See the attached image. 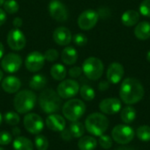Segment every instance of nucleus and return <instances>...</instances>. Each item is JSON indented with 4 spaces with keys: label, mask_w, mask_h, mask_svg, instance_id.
<instances>
[{
    "label": "nucleus",
    "mask_w": 150,
    "mask_h": 150,
    "mask_svg": "<svg viewBox=\"0 0 150 150\" xmlns=\"http://www.w3.org/2000/svg\"><path fill=\"white\" fill-rule=\"evenodd\" d=\"M144 88L141 82L135 78H126L120 86V97L127 105H134L140 102L144 96Z\"/></svg>",
    "instance_id": "f257e3e1"
},
{
    "label": "nucleus",
    "mask_w": 150,
    "mask_h": 150,
    "mask_svg": "<svg viewBox=\"0 0 150 150\" xmlns=\"http://www.w3.org/2000/svg\"><path fill=\"white\" fill-rule=\"evenodd\" d=\"M39 105L45 113H54L60 110L62 105L61 97L52 89L44 90L39 97Z\"/></svg>",
    "instance_id": "f03ea898"
},
{
    "label": "nucleus",
    "mask_w": 150,
    "mask_h": 150,
    "mask_svg": "<svg viewBox=\"0 0 150 150\" xmlns=\"http://www.w3.org/2000/svg\"><path fill=\"white\" fill-rule=\"evenodd\" d=\"M84 127L91 134L101 136L106 132L109 127V120L103 113L94 112L86 118Z\"/></svg>",
    "instance_id": "7ed1b4c3"
},
{
    "label": "nucleus",
    "mask_w": 150,
    "mask_h": 150,
    "mask_svg": "<svg viewBox=\"0 0 150 150\" xmlns=\"http://www.w3.org/2000/svg\"><path fill=\"white\" fill-rule=\"evenodd\" d=\"M36 99L37 98L33 91L24 90L16 94L13 99V105L18 113H27L34 108Z\"/></svg>",
    "instance_id": "20e7f679"
},
{
    "label": "nucleus",
    "mask_w": 150,
    "mask_h": 150,
    "mask_svg": "<svg viewBox=\"0 0 150 150\" xmlns=\"http://www.w3.org/2000/svg\"><path fill=\"white\" fill-rule=\"evenodd\" d=\"M85 104L77 98H73L67 101L62 106L63 116L69 121H77L85 113Z\"/></svg>",
    "instance_id": "39448f33"
},
{
    "label": "nucleus",
    "mask_w": 150,
    "mask_h": 150,
    "mask_svg": "<svg viewBox=\"0 0 150 150\" xmlns=\"http://www.w3.org/2000/svg\"><path fill=\"white\" fill-rule=\"evenodd\" d=\"M83 72L90 80H98L104 72V64L101 60L97 57L87 58L82 66Z\"/></svg>",
    "instance_id": "423d86ee"
},
{
    "label": "nucleus",
    "mask_w": 150,
    "mask_h": 150,
    "mask_svg": "<svg viewBox=\"0 0 150 150\" xmlns=\"http://www.w3.org/2000/svg\"><path fill=\"white\" fill-rule=\"evenodd\" d=\"M135 133L133 127L127 125H118L112 131V137L119 144H128L134 138Z\"/></svg>",
    "instance_id": "0eeeda50"
},
{
    "label": "nucleus",
    "mask_w": 150,
    "mask_h": 150,
    "mask_svg": "<svg viewBox=\"0 0 150 150\" xmlns=\"http://www.w3.org/2000/svg\"><path fill=\"white\" fill-rule=\"evenodd\" d=\"M80 90L79 83L73 79L63 80L57 87V93L61 98L68 99L75 97Z\"/></svg>",
    "instance_id": "6e6552de"
},
{
    "label": "nucleus",
    "mask_w": 150,
    "mask_h": 150,
    "mask_svg": "<svg viewBox=\"0 0 150 150\" xmlns=\"http://www.w3.org/2000/svg\"><path fill=\"white\" fill-rule=\"evenodd\" d=\"M23 122L25 130L32 134H38L44 128L43 119L37 113H27Z\"/></svg>",
    "instance_id": "1a4fd4ad"
},
{
    "label": "nucleus",
    "mask_w": 150,
    "mask_h": 150,
    "mask_svg": "<svg viewBox=\"0 0 150 150\" xmlns=\"http://www.w3.org/2000/svg\"><path fill=\"white\" fill-rule=\"evenodd\" d=\"M7 44L14 51L22 50L26 44V39L22 31L18 28L11 29L7 35Z\"/></svg>",
    "instance_id": "9d476101"
},
{
    "label": "nucleus",
    "mask_w": 150,
    "mask_h": 150,
    "mask_svg": "<svg viewBox=\"0 0 150 150\" xmlns=\"http://www.w3.org/2000/svg\"><path fill=\"white\" fill-rule=\"evenodd\" d=\"M99 15L94 10H86L83 11L77 19L78 26L84 31L92 29L98 21Z\"/></svg>",
    "instance_id": "9b49d317"
},
{
    "label": "nucleus",
    "mask_w": 150,
    "mask_h": 150,
    "mask_svg": "<svg viewBox=\"0 0 150 150\" xmlns=\"http://www.w3.org/2000/svg\"><path fill=\"white\" fill-rule=\"evenodd\" d=\"M22 65V59L18 54L10 53L3 56L1 61L2 69L7 73H15L19 70Z\"/></svg>",
    "instance_id": "f8f14e48"
},
{
    "label": "nucleus",
    "mask_w": 150,
    "mask_h": 150,
    "mask_svg": "<svg viewBox=\"0 0 150 150\" xmlns=\"http://www.w3.org/2000/svg\"><path fill=\"white\" fill-rule=\"evenodd\" d=\"M48 11L50 16L59 22H64L69 18V12L65 4L59 0H51L49 2Z\"/></svg>",
    "instance_id": "ddd939ff"
},
{
    "label": "nucleus",
    "mask_w": 150,
    "mask_h": 150,
    "mask_svg": "<svg viewBox=\"0 0 150 150\" xmlns=\"http://www.w3.org/2000/svg\"><path fill=\"white\" fill-rule=\"evenodd\" d=\"M45 61L46 60L44 54H42L40 52L33 51L26 56L25 61V68L30 72H37L43 68L45 64Z\"/></svg>",
    "instance_id": "4468645a"
},
{
    "label": "nucleus",
    "mask_w": 150,
    "mask_h": 150,
    "mask_svg": "<svg viewBox=\"0 0 150 150\" xmlns=\"http://www.w3.org/2000/svg\"><path fill=\"white\" fill-rule=\"evenodd\" d=\"M99 110L105 114H116L121 110V102L120 99L115 98H105L100 102Z\"/></svg>",
    "instance_id": "2eb2a0df"
},
{
    "label": "nucleus",
    "mask_w": 150,
    "mask_h": 150,
    "mask_svg": "<svg viewBox=\"0 0 150 150\" xmlns=\"http://www.w3.org/2000/svg\"><path fill=\"white\" fill-rule=\"evenodd\" d=\"M124 73V67L120 62H112L108 67L106 77L109 83L116 84L122 80Z\"/></svg>",
    "instance_id": "dca6fc26"
},
{
    "label": "nucleus",
    "mask_w": 150,
    "mask_h": 150,
    "mask_svg": "<svg viewBox=\"0 0 150 150\" xmlns=\"http://www.w3.org/2000/svg\"><path fill=\"white\" fill-rule=\"evenodd\" d=\"M53 39L59 46H67L72 40L71 32L65 26L57 27L53 33Z\"/></svg>",
    "instance_id": "f3484780"
},
{
    "label": "nucleus",
    "mask_w": 150,
    "mask_h": 150,
    "mask_svg": "<svg viewBox=\"0 0 150 150\" xmlns=\"http://www.w3.org/2000/svg\"><path fill=\"white\" fill-rule=\"evenodd\" d=\"M46 125L53 132H62L65 129L66 121L59 114H50L46 119Z\"/></svg>",
    "instance_id": "a211bd4d"
},
{
    "label": "nucleus",
    "mask_w": 150,
    "mask_h": 150,
    "mask_svg": "<svg viewBox=\"0 0 150 150\" xmlns=\"http://www.w3.org/2000/svg\"><path fill=\"white\" fill-rule=\"evenodd\" d=\"M1 85H2L3 90L5 92L13 94V93H16L17 91H18V90L20 89L21 82L18 77H16L14 76H9L2 81Z\"/></svg>",
    "instance_id": "6ab92c4d"
},
{
    "label": "nucleus",
    "mask_w": 150,
    "mask_h": 150,
    "mask_svg": "<svg viewBox=\"0 0 150 150\" xmlns=\"http://www.w3.org/2000/svg\"><path fill=\"white\" fill-rule=\"evenodd\" d=\"M134 35L141 40H146L150 38V23L142 21L137 24L134 28Z\"/></svg>",
    "instance_id": "aec40b11"
},
{
    "label": "nucleus",
    "mask_w": 150,
    "mask_h": 150,
    "mask_svg": "<svg viewBox=\"0 0 150 150\" xmlns=\"http://www.w3.org/2000/svg\"><path fill=\"white\" fill-rule=\"evenodd\" d=\"M140 20V13L134 10H128L121 16V22L126 26H134Z\"/></svg>",
    "instance_id": "412c9836"
},
{
    "label": "nucleus",
    "mask_w": 150,
    "mask_h": 150,
    "mask_svg": "<svg viewBox=\"0 0 150 150\" xmlns=\"http://www.w3.org/2000/svg\"><path fill=\"white\" fill-rule=\"evenodd\" d=\"M78 58L77 51L73 47H66L62 52V60L66 65H73Z\"/></svg>",
    "instance_id": "4be33fe9"
},
{
    "label": "nucleus",
    "mask_w": 150,
    "mask_h": 150,
    "mask_svg": "<svg viewBox=\"0 0 150 150\" xmlns=\"http://www.w3.org/2000/svg\"><path fill=\"white\" fill-rule=\"evenodd\" d=\"M12 147L14 150H33V144L31 140L24 136L16 137L12 142Z\"/></svg>",
    "instance_id": "5701e85b"
},
{
    "label": "nucleus",
    "mask_w": 150,
    "mask_h": 150,
    "mask_svg": "<svg viewBox=\"0 0 150 150\" xmlns=\"http://www.w3.org/2000/svg\"><path fill=\"white\" fill-rule=\"evenodd\" d=\"M98 142L91 136H82L78 141V149L80 150H94L97 148Z\"/></svg>",
    "instance_id": "b1692460"
},
{
    "label": "nucleus",
    "mask_w": 150,
    "mask_h": 150,
    "mask_svg": "<svg viewBox=\"0 0 150 150\" xmlns=\"http://www.w3.org/2000/svg\"><path fill=\"white\" fill-rule=\"evenodd\" d=\"M50 74L52 77L56 80V81H62L67 75V70L66 68L60 63H56L52 66L50 69Z\"/></svg>",
    "instance_id": "393cba45"
},
{
    "label": "nucleus",
    "mask_w": 150,
    "mask_h": 150,
    "mask_svg": "<svg viewBox=\"0 0 150 150\" xmlns=\"http://www.w3.org/2000/svg\"><path fill=\"white\" fill-rule=\"evenodd\" d=\"M47 84V78L45 76L40 75V74H37L34 75L29 83V86L30 88H32L33 90L35 91H40L41 89H43Z\"/></svg>",
    "instance_id": "a878e982"
},
{
    "label": "nucleus",
    "mask_w": 150,
    "mask_h": 150,
    "mask_svg": "<svg viewBox=\"0 0 150 150\" xmlns=\"http://www.w3.org/2000/svg\"><path fill=\"white\" fill-rule=\"evenodd\" d=\"M120 118H121V120L126 124L132 123L136 118V111H135V109L134 107H132V106H127V107L123 108L121 110Z\"/></svg>",
    "instance_id": "bb28decb"
},
{
    "label": "nucleus",
    "mask_w": 150,
    "mask_h": 150,
    "mask_svg": "<svg viewBox=\"0 0 150 150\" xmlns=\"http://www.w3.org/2000/svg\"><path fill=\"white\" fill-rule=\"evenodd\" d=\"M69 130L72 135V138H81L83 134H84V131H85V127L81 123L79 122L78 120L77 121H73L69 127Z\"/></svg>",
    "instance_id": "cd10ccee"
},
{
    "label": "nucleus",
    "mask_w": 150,
    "mask_h": 150,
    "mask_svg": "<svg viewBox=\"0 0 150 150\" xmlns=\"http://www.w3.org/2000/svg\"><path fill=\"white\" fill-rule=\"evenodd\" d=\"M80 95L85 101H91L95 98V91L90 85L84 84L80 89Z\"/></svg>",
    "instance_id": "c85d7f7f"
},
{
    "label": "nucleus",
    "mask_w": 150,
    "mask_h": 150,
    "mask_svg": "<svg viewBox=\"0 0 150 150\" xmlns=\"http://www.w3.org/2000/svg\"><path fill=\"white\" fill-rule=\"evenodd\" d=\"M137 137L142 142H149L150 141V127L149 126H141L138 127L136 132Z\"/></svg>",
    "instance_id": "c756f323"
},
{
    "label": "nucleus",
    "mask_w": 150,
    "mask_h": 150,
    "mask_svg": "<svg viewBox=\"0 0 150 150\" xmlns=\"http://www.w3.org/2000/svg\"><path fill=\"white\" fill-rule=\"evenodd\" d=\"M3 5L4 11L9 14H14L19 9V4L16 0H5Z\"/></svg>",
    "instance_id": "7c9ffc66"
},
{
    "label": "nucleus",
    "mask_w": 150,
    "mask_h": 150,
    "mask_svg": "<svg viewBox=\"0 0 150 150\" xmlns=\"http://www.w3.org/2000/svg\"><path fill=\"white\" fill-rule=\"evenodd\" d=\"M34 144L38 150H47L49 147V142L44 135H37L34 139Z\"/></svg>",
    "instance_id": "2f4dec72"
},
{
    "label": "nucleus",
    "mask_w": 150,
    "mask_h": 150,
    "mask_svg": "<svg viewBox=\"0 0 150 150\" xmlns=\"http://www.w3.org/2000/svg\"><path fill=\"white\" fill-rule=\"evenodd\" d=\"M4 121L10 126H17L20 121V118L18 114L14 112H6L4 116Z\"/></svg>",
    "instance_id": "473e14b6"
},
{
    "label": "nucleus",
    "mask_w": 150,
    "mask_h": 150,
    "mask_svg": "<svg viewBox=\"0 0 150 150\" xmlns=\"http://www.w3.org/2000/svg\"><path fill=\"white\" fill-rule=\"evenodd\" d=\"M98 143L104 149H109L112 146V140L110 136L102 134L101 136H99Z\"/></svg>",
    "instance_id": "72a5a7b5"
},
{
    "label": "nucleus",
    "mask_w": 150,
    "mask_h": 150,
    "mask_svg": "<svg viewBox=\"0 0 150 150\" xmlns=\"http://www.w3.org/2000/svg\"><path fill=\"white\" fill-rule=\"evenodd\" d=\"M44 57H45V60L48 61V62H54L55 60L58 59L59 57V53L56 49L54 48H50V49H47L45 54H44Z\"/></svg>",
    "instance_id": "f704fd0d"
},
{
    "label": "nucleus",
    "mask_w": 150,
    "mask_h": 150,
    "mask_svg": "<svg viewBox=\"0 0 150 150\" xmlns=\"http://www.w3.org/2000/svg\"><path fill=\"white\" fill-rule=\"evenodd\" d=\"M140 13L145 17L150 18V0H144L140 4Z\"/></svg>",
    "instance_id": "c9c22d12"
},
{
    "label": "nucleus",
    "mask_w": 150,
    "mask_h": 150,
    "mask_svg": "<svg viewBox=\"0 0 150 150\" xmlns=\"http://www.w3.org/2000/svg\"><path fill=\"white\" fill-rule=\"evenodd\" d=\"M12 142V135L5 131L0 132V145L6 146Z\"/></svg>",
    "instance_id": "e433bc0d"
},
{
    "label": "nucleus",
    "mask_w": 150,
    "mask_h": 150,
    "mask_svg": "<svg viewBox=\"0 0 150 150\" xmlns=\"http://www.w3.org/2000/svg\"><path fill=\"white\" fill-rule=\"evenodd\" d=\"M73 40H74L75 44L79 47H83V46L86 45L88 42V38L83 33H76L74 36Z\"/></svg>",
    "instance_id": "4c0bfd02"
},
{
    "label": "nucleus",
    "mask_w": 150,
    "mask_h": 150,
    "mask_svg": "<svg viewBox=\"0 0 150 150\" xmlns=\"http://www.w3.org/2000/svg\"><path fill=\"white\" fill-rule=\"evenodd\" d=\"M82 72H83L82 68H80V67H73L69 70V76H71L73 78H76V77L81 76Z\"/></svg>",
    "instance_id": "58836bf2"
},
{
    "label": "nucleus",
    "mask_w": 150,
    "mask_h": 150,
    "mask_svg": "<svg viewBox=\"0 0 150 150\" xmlns=\"http://www.w3.org/2000/svg\"><path fill=\"white\" fill-rule=\"evenodd\" d=\"M61 133H62V138L64 141H70L72 139V135H71V134H70L69 129H64Z\"/></svg>",
    "instance_id": "ea45409f"
},
{
    "label": "nucleus",
    "mask_w": 150,
    "mask_h": 150,
    "mask_svg": "<svg viewBox=\"0 0 150 150\" xmlns=\"http://www.w3.org/2000/svg\"><path fill=\"white\" fill-rule=\"evenodd\" d=\"M6 18H7L6 12L4 11V9H1V8H0V26L3 25L5 23Z\"/></svg>",
    "instance_id": "a19ab883"
},
{
    "label": "nucleus",
    "mask_w": 150,
    "mask_h": 150,
    "mask_svg": "<svg viewBox=\"0 0 150 150\" xmlns=\"http://www.w3.org/2000/svg\"><path fill=\"white\" fill-rule=\"evenodd\" d=\"M109 88V82L107 81H102L99 84H98V89L102 91H106Z\"/></svg>",
    "instance_id": "79ce46f5"
},
{
    "label": "nucleus",
    "mask_w": 150,
    "mask_h": 150,
    "mask_svg": "<svg viewBox=\"0 0 150 150\" xmlns=\"http://www.w3.org/2000/svg\"><path fill=\"white\" fill-rule=\"evenodd\" d=\"M22 18H18V17H16L14 18L13 21H12V25L16 27V28H19L21 25H22Z\"/></svg>",
    "instance_id": "37998d69"
},
{
    "label": "nucleus",
    "mask_w": 150,
    "mask_h": 150,
    "mask_svg": "<svg viewBox=\"0 0 150 150\" xmlns=\"http://www.w3.org/2000/svg\"><path fill=\"white\" fill-rule=\"evenodd\" d=\"M11 132H12V134H13L14 136H17V137L19 136V134H20V129H19L18 127H14V128L12 129Z\"/></svg>",
    "instance_id": "c03bdc74"
},
{
    "label": "nucleus",
    "mask_w": 150,
    "mask_h": 150,
    "mask_svg": "<svg viewBox=\"0 0 150 150\" xmlns=\"http://www.w3.org/2000/svg\"><path fill=\"white\" fill-rule=\"evenodd\" d=\"M4 45L2 44V42H0V59L3 58L4 56Z\"/></svg>",
    "instance_id": "a18cd8bd"
},
{
    "label": "nucleus",
    "mask_w": 150,
    "mask_h": 150,
    "mask_svg": "<svg viewBox=\"0 0 150 150\" xmlns=\"http://www.w3.org/2000/svg\"><path fill=\"white\" fill-rule=\"evenodd\" d=\"M117 150H134L133 148H127V147H120L119 149H117Z\"/></svg>",
    "instance_id": "49530a36"
},
{
    "label": "nucleus",
    "mask_w": 150,
    "mask_h": 150,
    "mask_svg": "<svg viewBox=\"0 0 150 150\" xmlns=\"http://www.w3.org/2000/svg\"><path fill=\"white\" fill-rule=\"evenodd\" d=\"M147 60L150 62V50L148 52V54H147Z\"/></svg>",
    "instance_id": "de8ad7c7"
},
{
    "label": "nucleus",
    "mask_w": 150,
    "mask_h": 150,
    "mask_svg": "<svg viewBox=\"0 0 150 150\" xmlns=\"http://www.w3.org/2000/svg\"><path fill=\"white\" fill-rule=\"evenodd\" d=\"M3 76H4V74H3V72H2V70L0 69V81L3 79Z\"/></svg>",
    "instance_id": "09e8293b"
},
{
    "label": "nucleus",
    "mask_w": 150,
    "mask_h": 150,
    "mask_svg": "<svg viewBox=\"0 0 150 150\" xmlns=\"http://www.w3.org/2000/svg\"><path fill=\"white\" fill-rule=\"evenodd\" d=\"M2 121H3V116H2V114L0 113V125L2 124Z\"/></svg>",
    "instance_id": "8fccbe9b"
},
{
    "label": "nucleus",
    "mask_w": 150,
    "mask_h": 150,
    "mask_svg": "<svg viewBox=\"0 0 150 150\" xmlns=\"http://www.w3.org/2000/svg\"><path fill=\"white\" fill-rule=\"evenodd\" d=\"M4 1H5V0H0V6L4 4Z\"/></svg>",
    "instance_id": "3c124183"
},
{
    "label": "nucleus",
    "mask_w": 150,
    "mask_h": 150,
    "mask_svg": "<svg viewBox=\"0 0 150 150\" xmlns=\"http://www.w3.org/2000/svg\"><path fill=\"white\" fill-rule=\"evenodd\" d=\"M0 150H4V149L3 148H1V147H0Z\"/></svg>",
    "instance_id": "603ef678"
}]
</instances>
